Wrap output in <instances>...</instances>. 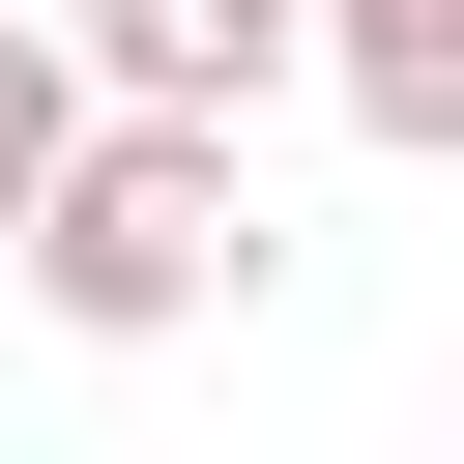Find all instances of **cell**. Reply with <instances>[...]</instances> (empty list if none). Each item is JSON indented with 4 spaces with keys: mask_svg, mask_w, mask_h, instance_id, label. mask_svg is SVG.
Masks as SVG:
<instances>
[{
    "mask_svg": "<svg viewBox=\"0 0 464 464\" xmlns=\"http://www.w3.org/2000/svg\"><path fill=\"white\" fill-rule=\"evenodd\" d=\"M58 145H87V58H58V0H0V232H29Z\"/></svg>",
    "mask_w": 464,
    "mask_h": 464,
    "instance_id": "4",
    "label": "cell"
},
{
    "mask_svg": "<svg viewBox=\"0 0 464 464\" xmlns=\"http://www.w3.org/2000/svg\"><path fill=\"white\" fill-rule=\"evenodd\" d=\"M0 290H29V319H87V348L232 319V290H261V174H232V116L87 87V145H58V174H29V232H0Z\"/></svg>",
    "mask_w": 464,
    "mask_h": 464,
    "instance_id": "1",
    "label": "cell"
},
{
    "mask_svg": "<svg viewBox=\"0 0 464 464\" xmlns=\"http://www.w3.org/2000/svg\"><path fill=\"white\" fill-rule=\"evenodd\" d=\"M58 58L145 116H261V87H319V0H58Z\"/></svg>",
    "mask_w": 464,
    "mask_h": 464,
    "instance_id": "2",
    "label": "cell"
},
{
    "mask_svg": "<svg viewBox=\"0 0 464 464\" xmlns=\"http://www.w3.org/2000/svg\"><path fill=\"white\" fill-rule=\"evenodd\" d=\"M319 87H348L406 174H464V0H319Z\"/></svg>",
    "mask_w": 464,
    "mask_h": 464,
    "instance_id": "3",
    "label": "cell"
}]
</instances>
